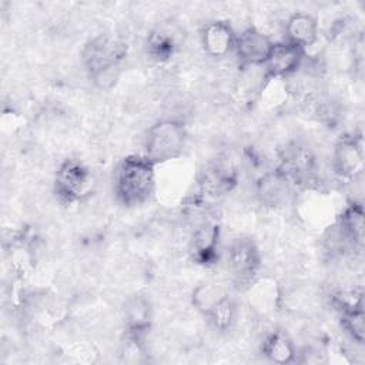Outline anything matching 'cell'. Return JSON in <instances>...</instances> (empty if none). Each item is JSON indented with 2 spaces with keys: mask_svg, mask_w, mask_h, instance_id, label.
I'll return each instance as SVG.
<instances>
[{
  "mask_svg": "<svg viewBox=\"0 0 365 365\" xmlns=\"http://www.w3.org/2000/svg\"><path fill=\"white\" fill-rule=\"evenodd\" d=\"M235 33L230 23L215 20L208 23L201 31V46L204 51L215 58L225 57L234 50Z\"/></svg>",
  "mask_w": 365,
  "mask_h": 365,
  "instance_id": "obj_9",
  "label": "cell"
},
{
  "mask_svg": "<svg viewBox=\"0 0 365 365\" xmlns=\"http://www.w3.org/2000/svg\"><path fill=\"white\" fill-rule=\"evenodd\" d=\"M218 247V227L205 222L200 227L192 237V250L201 262H210L217 252Z\"/></svg>",
  "mask_w": 365,
  "mask_h": 365,
  "instance_id": "obj_16",
  "label": "cell"
},
{
  "mask_svg": "<svg viewBox=\"0 0 365 365\" xmlns=\"http://www.w3.org/2000/svg\"><path fill=\"white\" fill-rule=\"evenodd\" d=\"M364 207L362 202L352 201L344 208L338 218L336 230L348 242L349 247L362 245L364 241Z\"/></svg>",
  "mask_w": 365,
  "mask_h": 365,
  "instance_id": "obj_11",
  "label": "cell"
},
{
  "mask_svg": "<svg viewBox=\"0 0 365 365\" xmlns=\"http://www.w3.org/2000/svg\"><path fill=\"white\" fill-rule=\"evenodd\" d=\"M227 269L237 284L248 285L257 278L261 255L257 245L248 238L234 240L227 250Z\"/></svg>",
  "mask_w": 365,
  "mask_h": 365,
  "instance_id": "obj_5",
  "label": "cell"
},
{
  "mask_svg": "<svg viewBox=\"0 0 365 365\" xmlns=\"http://www.w3.org/2000/svg\"><path fill=\"white\" fill-rule=\"evenodd\" d=\"M365 167L364 140L361 134L345 135L338 140L332 154L334 173L346 181H356Z\"/></svg>",
  "mask_w": 365,
  "mask_h": 365,
  "instance_id": "obj_6",
  "label": "cell"
},
{
  "mask_svg": "<svg viewBox=\"0 0 365 365\" xmlns=\"http://www.w3.org/2000/svg\"><path fill=\"white\" fill-rule=\"evenodd\" d=\"M341 324L345 332L356 344H364L365 339V314L364 307L341 312Z\"/></svg>",
  "mask_w": 365,
  "mask_h": 365,
  "instance_id": "obj_19",
  "label": "cell"
},
{
  "mask_svg": "<svg viewBox=\"0 0 365 365\" xmlns=\"http://www.w3.org/2000/svg\"><path fill=\"white\" fill-rule=\"evenodd\" d=\"M262 354L275 364H289L295 361L297 348L292 339L281 332L275 331L269 334L262 342Z\"/></svg>",
  "mask_w": 365,
  "mask_h": 365,
  "instance_id": "obj_14",
  "label": "cell"
},
{
  "mask_svg": "<svg viewBox=\"0 0 365 365\" xmlns=\"http://www.w3.org/2000/svg\"><path fill=\"white\" fill-rule=\"evenodd\" d=\"M227 294L215 282H202L197 285L191 295V302L197 311L207 315L208 311Z\"/></svg>",
  "mask_w": 365,
  "mask_h": 365,
  "instance_id": "obj_18",
  "label": "cell"
},
{
  "mask_svg": "<svg viewBox=\"0 0 365 365\" xmlns=\"http://www.w3.org/2000/svg\"><path fill=\"white\" fill-rule=\"evenodd\" d=\"M305 50L284 40L272 43L267 60L262 64L264 73L269 80H285L295 74L302 66Z\"/></svg>",
  "mask_w": 365,
  "mask_h": 365,
  "instance_id": "obj_7",
  "label": "cell"
},
{
  "mask_svg": "<svg viewBox=\"0 0 365 365\" xmlns=\"http://www.w3.org/2000/svg\"><path fill=\"white\" fill-rule=\"evenodd\" d=\"M247 291H248V301L252 309L261 314H268L272 309H275L278 302V289H277V284L272 279L255 278L248 284Z\"/></svg>",
  "mask_w": 365,
  "mask_h": 365,
  "instance_id": "obj_13",
  "label": "cell"
},
{
  "mask_svg": "<svg viewBox=\"0 0 365 365\" xmlns=\"http://www.w3.org/2000/svg\"><path fill=\"white\" fill-rule=\"evenodd\" d=\"M155 164L145 155L124 157L114 173V194L125 207L141 205L154 194L157 173Z\"/></svg>",
  "mask_w": 365,
  "mask_h": 365,
  "instance_id": "obj_1",
  "label": "cell"
},
{
  "mask_svg": "<svg viewBox=\"0 0 365 365\" xmlns=\"http://www.w3.org/2000/svg\"><path fill=\"white\" fill-rule=\"evenodd\" d=\"M125 322L128 334L135 338H141L150 328L151 308L150 302L143 297L131 298L125 305Z\"/></svg>",
  "mask_w": 365,
  "mask_h": 365,
  "instance_id": "obj_15",
  "label": "cell"
},
{
  "mask_svg": "<svg viewBox=\"0 0 365 365\" xmlns=\"http://www.w3.org/2000/svg\"><path fill=\"white\" fill-rule=\"evenodd\" d=\"M285 36L287 41L305 50L318 38V21L309 13L297 11L287 19Z\"/></svg>",
  "mask_w": 365,
  "mask_h": 365,
  "instance_id": "obj_10",
  "label": "cell"
},
{
  "mask_svg": "<svg viewBox=\"0 0 365 365\" xmlns=\"http://www.w3.org/2000/svg\"><path fill=\"white\" fill-rule=\"evenodd\" d=\"M81 56L84 67L96 86L108 88L118 78L124 46L111 37L97 36L84 46Z\"/></svg>",
  "mask_w": 365,
  "mask_h": 365,
  "instance_id": "obj_2",
  "label": "cell"
},
{
  "mask_svg": "<svg viewBox=\"0 0 365 365\" xmlns=\"http://www.w3.org/2000/svg\"><path fill=\"white\" fill-rule=\"evenodd\" d=\"M187 143V130L177 118H163L154 123L145 135V153L155 165L178 158Z\"/></svg>",
  "mask_w": 365,
  "mask_h": 365,
  "instance_id": "obj_3",
  "label": "cell"
},
{
  "mask_svg": "<svg viewBox=\"0 0 365 365\" xmlns=\"http://www.w3.org/2000/svg\"><path fill=\"white\" fill-rule=\"evenodd\" d=\"M94 185L93 173L80 160H66L60 164L54 177V192L66 204L84 201L91 195Z\"/></svg>",
  "mask_w": 365,
  "mask_h": 365,
  "instance_id": "obj_4",
  "label": "cell"
},
{
  "mask_svg": "<svg viewBox=\"0 0 365 365\" xmlns=\"http://www.w3.org/2000/svg\"><path fill=\"white\" fill-rule=\"evenodd\" d=\"M147 51L154 60L164 61L170 58L174 53V40L168 33H164V31L153 33L148 38Z\"/></svg>",
  "mask_w": 365,
  "mask_h": 365,
  "instance_id": "obj_20",
  "label": "cell"
},
{
  "mask_svg": "<svg viewBox=\"0 0 365 365\" xmlns=\"http://www.w3.org/2000/svg\"><path fill=\"white\" fill-rule=\"evenodd\" d=\"M289 181L277 170L265 174L257 182V195L267 207L281 205L289 194Z\"/></svg>",
  "mask_w": 365,
  "mask_h": 365,
  "instance_id": "obj_12",
  "label": "cell"
},
{
  "mask_svg": "<svg viewBox=\"0 0 365 365\" xmlns=\"http://www.w3.org/2000/svg\"><path fill=\"white\" fill-rule=\"evenodd\" d=\"M272 41L257 27H247L235 36L234 51L241 67H259L267 60Z\"/></svg>",
  "mask_w": 365,
  "mask_h": 365,
  "instance_id": "obj_8",
  "label": "cell"
},
{
  "mask_svg": "<svg viewBox=\"0 0 365 365\" xmlns=\"http://www.w3.org/2000/svg\"><path fill=\"white\" fill-rule=\"evenodd\" d=\"M237 314H238V309H237L235 301L231 297L225 295L208 311L205 317L208 318L214 329L220 332H225L231 329L232 325L235 324Z\"/></svg>",
  "mask_w": 365,
  "mask_h": 365,
  "instance_id": "obj_17",
  "label": "cell"
}]
</instances>
